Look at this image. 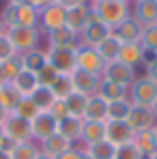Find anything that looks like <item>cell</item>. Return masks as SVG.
Returning a JSON list of instances; mask_svg holds the SVG:
<instances>
[{
	"label": "cell",
	"mask_w": 157,
	"mask_h": 159,
	"mask_svg": "<svg viewBox=\"0 0 157 159\" xmlns=\"http://www.w3.org/2000/svg\"><path fill=\"white\" fill-rule=\"evenodd\" d=\"M90 9L112 30L131 15V2H123V0H99V2H93Z\"/></svg>",
	"instance_id": "1"
},
{
	"label": "cell",
	"mask_w": 157,
	"mask_h": 159,
	"mask_svg": "<svg viewBox=\"0 0 157 159\" xmlns=\"http://www.w3.org/2000/svg\"><path fill=\"white\" fill-rule=\"evenodd\" d=\"M41 30L39 28H26V26H13L7 28V37L11 39L13 48L17 54H26L30 50H37L41 43Z\"/></svg>",
	"instance_id": "2"
},
{
	"label": "cell",
	"mask_w": 157,
	"mask_h": 159,
	"mask_svg": "<svg viewBox=\"0 0 157 159\" xmlns=\"http://www.w3.org/2000/svg\"><path fill=\"white\" fill-rule=\"evenodd\" d=\"M127 99L136 106H153L157 99V82L149 78V75H140L131 82V86L127 88Z\"/></svg>",
	"instance_id": "3"
},
{
	"label": "cell",
	"mask_w": 157,
	"mask_h": 159,
	"mask_svg": "<svg viewBox=\"0 0 157 159\" xmlns=\"http://www.w3.org/2000/svg\"><path fill=\"white\" fill-rule=\"evenodd\" d=\"M2 131L7 135L9 144H20V142H30L32 140V127H30V120L17 116V114H9L7 120L0 125Z\"/></svg>",
	"instance_id": "4"
},
{
	"label": "cell",
	"mask_w": 157,
	"mask_h": 159,
	"mask_svg": "<svg viewBox=\"0 0 157 159\" xmlns=\"http://www.w3.org/2000/svg\"><path fill=\"white\" fill-rule=\"evenodd\" d=\"M110 34H112V28L105 26L104 22L97 17V13L90 9V20H88V24L82 28V32H80V45L97 48L105 37H110Z\"/></svg>",
	"instance_id": "5"
},
{
	"label": "cell",
	"mask_w": 157,
	"mask_h": 159,
	"mask_svg": "<svg viewBox=\"0 0 157 159\" xmlns=\"http://www.w3.org/2000/svg\"><path fill=\"white\" fill-rule=\"evenodd\" d=\"M48 62L54 69H58V73H73L78 69L76 65V52L78 48H48Z\"/></svg>",
	"instance_id": "6"
},
{
	"label": "cell",
	"mask_w": 157,
	"mask_h": 159,
	"mask_svg": "<svg viewBox=\"0 0 157 159\" xmlns=\"http://www.w3.org/2000/svg\"><path fill=\"white\" fill-rule=\"evenodd\" d=\"M62 26H67V9H62L60 4L52 2L43 11H39V30L52 32Z\"/></svg>",
	"instance_id": "7"
},
{
	"label": "cell",
	"mask_w": 157,
	"mask_h": 159,
	"mask_svg": "<svg viewBox=\"0 0 157 159\" xmlns=\"http://www.w3.org/2000/svg\"><path fill=\"white\" fill-rule=\"evenodd\" d=\"M76 65L82 71L97 73V75H101L105 69V60L99 56V52L95 48H86V45H80L78 48V52H76Z\"/></svg>",
	"instance_id": "8"
},
{
	"label": "cell",
	"mask_w": 157,
	"mask_h": 159,
	"mask_svg": "<svg viewBox=\"0 0 157 159\" xmlns=\"http://www.w3.org/2000/svg\"><path fill=\"white\" fill-rule=\"evenodd\" d=\"M101 78L129 88L131 82L138 75H136V69L129 67V65H125L123 60H112V62H105V69H104V73H101Z\"/></svg>",
	"instance_id": "9"
},
{
	"label": "cell",
	"mask_w": 157,
	"mask_h": 159,
	"mask_svg": "<svg viewBox=\"0 0 157 159\" xmlns=\"http://www.w3.org/2000/svg\"><path fill=\"white\" fill-rule=\"evenodd\" d=\"M155 116H153V110L149 106H136V103H131V110L129 114H127V125H129L133 133L138 131H149V129H153V125H155Z\"/></svg>",
	"instance_id": "10"
},
{
	"label": "cell",
	"mask_w": 157,
	"mask_h": 159,
	"mask_svg": "<svg viewBox=\"0 0 157 159\" xmlns=\"http://www.w3.org/2000/svg\"><path fill=\"white\" fill-rule=\"evenodd\" d=\"M71 82H73L76 93H82V95H86V97H93V95L99 93L101 75L88 73V71H82V69H76V71L71 73Z\"/></svg>",
	"instance_id": "11"
},
{
	"label": "cell",
	"mask_w": 157,
	"mask_h": 159,
	"mask_svg": "<svg viewBox=\"0 0 157 159\" xmlns=\"http://www.w3.org/2000/svg\"><path fill=\"white\" fill-rule=\"evenodd\" d=\"M105 140L114 146L129 144L133 140V129L127 125V120H105Z\"/></svg>",
	"instance_id": "12"
},
{
	"label": "cell",
	"mask_w": 157,
	"mask_h": 159,
	"mask_svg": "<svg viewBox=\"0 0 157 159\" xmlns=\"http://www.w3.org/2000/svg\"><path fill=\"white\" fill-rule=\"evenodd\" d=\"M30 127H32V140H35V142H41V140L50 138L52 133H56L58 123L54 120V116L50 112H39V114L30 120Z\"/></svg>",
	"instance_id": "13"
},
{
	"label": "cell",
	"mask_w": 157,
	"mask_h": 159,
	"mask_svg": "<svg viewBox=\"0 0 157 159\" xmlns=\"http://www.w3.org/2000/svg\"><path fill=\"white\" fill-rule=\"evenodd\" d=\"M131 17H136L144 28L157 24V0H138V2H131Z\"/></svg>",
	"instance_id": "14"
},
{
	"label": "cell",
	"mask_w": 157,
	"mask_h": 159,
	"mask_svg": "<svg viewBox=\"0 0 157 159\" xmlns=\"http://www.w3.org/2000/svg\"><path fill=\"white\" fill-rule=\"evenodd\" d=\"M45 37H48V48H80V34L73 32L69 26L45 32Z\"/></svg>",
	"instance_id": "15"
},
{
	"label": "cell",
	"mask_w": 157,
	"mask_h": 159,
	"mask_svg": "<svg viewBox=\"0 0 157 159\" xmlns=\"http://www.w3.org/2000/svg\"><path fill=\"white\" fill-rule=\"evenodd\" d=\"M142 30L144 26L136 20V17H127L123 24H118V26L114 28V34L123 41V43H138L140 39H142Z\"/></svg>",
	"instance_id": "16"
},
{
	"label": "cell",
	"mask_w": 157,
	"mask_h": 159,
	"mask_svg": "<svg viewBox=\"0 0 157 159\" xmlns=\"http://www.w3.org/2000/svg\"><path fill=\"white\" fill-rule=\"evenodd\" d=\"M105 140V120H84L82 123V146H90L95 142Z\"/></svg>",
	"instance_id": "17"
},
{
	"label": "cell",
	"mask_w": 157,
	"mask_h": 159,
	"mask_svg": "<svg viewBox=\"0 0 157 159\" xmlns=\"http://www.w3.org/2000/svg\"><path fill=\"white\" fill-rule=\"evenodd\" d=\"M73 144L67 140V138H62L60 133L56 131V133H52L50 138H45V140H41L39 142V148H41V153L43 155H50V157H58V155H62L65 151H69Z\"/></svg>",
	"instance_id": "18"
},
{
	"label": "cell",
	"mask_w": 157,
	"mask_h": 159,
	"mask_svg": "<svg viewBox=\"0 0 157 159\" xmlns=\"http://www.w3.org/2000/svg\"><path fill=\"white\" fill-rule=\"evenodd\" d=\"M90 20V4H80V7H73V9H67V26L71 28L73 32H82V28L88 24Z\"/></svg>",
	"instance_id": "19"
},
{
	"label": "cell",
	"mask_w": 157,
	"mask_h": 159,
	"mask_svg": "<svg viewBox=\"0 0 157 159\" xmlns=\"http://www.w3.org/2000/svg\"><path fill=\"white\" fill-rule=\"evenodd\" d=\"M118 60H123L125 65H129V67L136 69L140 62H146V50L142 48L140 41H138V43H123Z\"/></svg>",
	"instance_id": "20"
},
{
	"label": "cell",
	"mask_w": 157,
	"mask_h": 159,
	"mask_svg": "<svg viewBox=\"0 0 157 159\" xmlns=\"http://www.w3.org/2000/svg\"><path fill=\"white\" fill-rule=\"evenodd\" d=\"M133 146L138 148V153L142 155V159H149L153 157L157 153V142H155V135H153V131L149 129V131H138L133 133Z\"/></svg>",
	"instance_id": "21"
},
{
	"label": "cell",
	"mask_w": 157,
	"mask_h": 159,
	"mask_svg": "<svg viewBox=\"0 0 157 159\" xmlns=\"http://www.w3.org/2000/svg\"><path fill=\"white\" fill-rule=\"evenodd\" d=\"M13 86H15V90L22 95V97H30L37 88H39V80H37V73H32V71H28V69H22L15 80L11 82Z\"/></svg>",
	"instance_id": "22"
},
{
	"label": "cell",
	"mask_w": 157,
	"mask_h": 159,
	"mask_svg": "<svg viewBox=\"0 0 157 159\" xmlns=\"http://www.w3.org/2000/svg\"><path fill=\"white\" fill-rule=\"evenodd\" d=\"M121 48H123V41H121V39L114 34V30H112V34L105 37L95 50L99 52V56L104 58L105 62H112V60H118V56H121Z\"/></svg>",
	"instance_id": "23"
},
{
	"label": "cell",
	"mask_w": 157,
	"mask_h": 159,
	"mask_svg": "<svg viewBox=\"0 0 157 159\" xmlns=\"http://www.w3.org/2000/svg\"><path fill=\"white\" fill-rule=\"evenodd\" d=\"M15 26L39 28V11L24 4V2H15Z\"/></svg>",
	"instance_id": "24"
},
{
	"label": "cell",
	"mask_w": 157,
	"mask_h": 159,
	"mask_svg": "<svg viewBox=\"0 0 157 159\" xmlns=\"http://www.w3.org/2000/svg\"><path fill=\"white\" fill-rule=\"evenodd\" d=\"M84 120H108V101H105L101 95L88 97L86 112H84Z\"/></svg>",
	"instance_id": "25"
},
{
	"label": "cell",
	"mask_w": 157,
	"mask_h": 159,
	"mask_svg": "<svg viewBox=\"0 0 157 159\" xmlns=\"http://www.w3.org/2000/svg\"><path fill=\"white\" fill-rule=\"evenodd\" d=\"M82 123L84 118H76V116H67L58 123V129L56 131L60 133L62 138H67L71 144L80 142V135H82Z\"/></svg>",
	"instance_id": "26"
},
{
	"label": "cell",
	"mask_w": 157,
	"mask_h": 159,
	"mask_svg": "<svg viewBox=\"0 0 157 159\" xmlns=\"http://www.w3.org/2000/svg\"><path fill=\"white\" fill-rule=\"evenodd\" d=\"M86 157L90 159H114L116 157V146L108 140H101V142H95L90 146H82Z\"/></svg>",
	"instance_id": "27"
},
{
	"label": "cell",
	"mask_w": 157,
	"mask_h": 159,
	"mask_svg": "<svg viewBox=\"0 0 157 159\" xmlns=\"http://www.w3.org/2000/svg\"><path fill=\"white\" fill-rule=\"evenodd\" d=\"M127 86H121L116 82H110V80L101 78V86H99V93L105 101H118V99H127Z\"/></svg>",
	"instance_id": "28"
},
{
	"label": "cell",
	"mask_w": 157,
	"mask_h": 159,
	"mask_svg": "<svg viewBox=\"0 0 157 159\" xmlns=\"http://www.w3.org/2000/svg\"><path fill=\"white\" fill-rule=\"evenodd\" d=\"M11 159H37L41 148H39V142L30 140V142H20V144H13L9 148Z\"/></svg>",
	"instance_id": "29"
},
{
	"label": "cell",
	"mask_w": 157,
	"mask_h": 159,
	"mask_svg": "<svg viewBox=\"0 0 157 159\" xmlns=\"http://www.w3.org/2000/svg\"><path fill=\"white\" fill-rule=\"evenodd\" d=\"M20 56H22V65H24V69L32 71V73H37V71L48 62V52L41 50V48L30 50V52H26V54H20Z\"/></svg>",
	"instance_id": "30"
},
{
	"label": "cell",
	"mask_w": 157,
	"mask_h": 159,
	"mask_svg": "<svg viewBox=\"0 0 157 159\" xmlns=\"http://www.w3.org/2000/svg\"><path fill=\"white\" fill-rule=\"evenodd\" d=\"M20 99H22V95L15 90L13 84H9V82H2L0 84V106L4 107L9 114L15 110V106L20 103Z\"/></svg>",
	"instance_id": "31"
},
{
	"label": "cell",
	"mask_w": 157,
	"mask_h": 159,
	"mask_svg": "<svg viewBox=\"0 0 157 159\" xmlns=\"http://www.w3.org/2000/svg\"><path fill=\"white\" fill-rule=\"evenodd\" d=\"M22 69H24V65H22V56L20 54L9 58V60H4V62H0V82H9L11 84Z\"/></svg>",
	"instance_id": "32"
},
{
	"label": "cell",
	"mask_w": 157,
	"mask_h": 159,
	"mask_svg": "<svg viewBox=\"0 0 157 159\" xmlns=\"http://www.w3.org/2000/svg\"><path fill=\"white\" fill-rule=\"evenodd\" d=\"M65 103H67V110H69V114H71V116H76V118H84L88 97H86V95H82V93H71V95L65 99Z\"/></svg>",
	"instance_id": "33"
},
{
	"label": "cell",
	"mask_w": 157,
	"mask_h": 159,
	"mask_svg": "<svg viewBox=\"0 0 157 159\" xmlns=\"http://www.w3.org/2000/svg\"><path fill=\"white\" fill-rule=\"evenodd\" d=\"M129 110H131V101L129 99L108 101V120H127Z\"/></svg>",
	"instance_id": "34"
},
{
	"label": "cell",
	"mask_w": 157,
	"mask_h": 159,
	"mask_svg": "<svg viewBox=\"0 0 157 159\" xmlns=\"http://www.w3.org/2000/svg\"><path fill=\"white\" fill-rule=\"evenodd\" d=\"M50 88H52V93H54V97H56V99H67L71 93H76L73 82H71V75H69V73H60L58 80L54 82Z\"/></svg>",
	"instance_id": "35"
},
{
	"label": "cell",
	"mask_w": 157,
	"mask_h": 159,
	"mask_svg": "<svg viewBox=\"0 0 157 159\" xmlns=\"http://www.w3.org/2000/svg\"><path fill=\"white\" fill-rule=\"evenodd\" d=\"M30 99L35 101V106L39 107L41 112H48L50 106L56 101V97H54V93H52V88H50V86H39V88L30 95Z\"/></svg>",
	"instance_id": "36"
},
{
	"label": "cell",
	"mask_w": 157,
	"mask_h": 159,
	"mask_svg": "<svg viewBox=\"0 0 157 159\" xmlns=\"http://www.w3.org/2000/svg\"><path fill=\"white\" fill-rule=\"evenodd\" d=\"M39 112H41V110L35 106V101H32L30 97H22L20 103L15 106V110H13L11 114H17V116H22V118H26V120H32Z\"/></svg>",
	"instance_id": "37"
},
{
	"label": "cell",
	"mask_w": 157,
	"mask_h": 159,
	"mask_svg": "<svg viewBox=\"0 0 157 159\" xmlns=\"http://www.w3.org/2000/svg\"><path fill=\"white\" fill-rule=\"evenodd\" d=\"M142 48L146 50V54H157V24L153 26H146L142 30V39H140Z\"/></svg>",
	"instance_id": "38"
},
{
	"label": "cell",
	"mask_w": 157,
	"mask_h": 159,
	"mask_svg": "<svg viewBox=\"0 0 157 159\" xmlns=\"http://www.w3.org/2000/svg\"><path fill=\"white\" fill-rule=\"evenodd\" d=\"M58 69H54L50 62H45L39 71H37V80H39V86H52L54 82L58 80Z\"/></svg>",
	"instance_id": "39"
},
{
	"label": "cell",
	"mask_w": 157,
	"mask_h": 159,
	"mask_svg": "<svg viewBox=\"0 0 157 159\" xmlns=\"http://www.w3.org/2000/svg\"><path fill=\"white\" fill-rule=\"evenodd\" d=\"M13 56H17V52H15L11 39H9L7 32H4V34H0V62H4V60H9V58H13Z\"/></svg>",
	"instance_id": "40"
},
{
	"label": "cell",
	"mask_w": 157,
	"mask_h": 159,
	"mask_svg": "<svg viewBox=\"0 0 157 159\" xmlns=\"http://www.w3.org/2000/svg\"><path fill=\"white\" fill-rule=\"evenodd\" d=\"M50 114L54 116V120L56 123H60L62 118H67V116H71L69 114V110H67V103H65V99H56L52 106H50V110H48Z\"/></svg>",
	"instance_id": "41"
},
{
	"label": "cell",
	"mask_w": 157,
	"mask_h": 159,
	"mask_svg": "<svg viewBox=\"0 0 157 159\" xmlns=\"http://www.w3.org/2000/svg\"><path fill=\"white\" fill-rule=\"evenodd\" d=\"M114 159H142V155L138 153V148L133 146V142H129V144L116 146V157Z\"/></svg>",
	"instance_id": "42"
},
{
	"label": "cell",
	"mask_w": 157,
	"mask_h": 159,
	"mask_svg": "<svg viewBox=\"0 0 157 159\" xmlns=\"http://www.w3.org/2000/svg\"><path fill=\"white\" fill-rule=\"evenodd\" d=\"M144 69H146V73L144 75H149V78L157 82V58L153 54H146V62H144Z\"/></svg>",
	"instance_id": "43"
},
{
	"label": "cell",
	"mask_w": 157,
	"mask_h": 159,
	"mask_svg": "<svg viewBox=\"0 0 157 159\" xmlns=\"http://www.w3.org/2000/svg\"><path fill=\"white\" fill-rule=\"evenodd\" d=\"M56 159H86V153H84V148L82 146H71L69 151H65L62 155H58Z\"/></svg>",
	"instance_id": "44"
},
{
	"label": "cell",
	"mask_w": 157,
	"mask_h": 159,
	"mask_svg": "<svg viewBox=\"0 0 157 159\" xmlns=\"http://www.w3.org/2000/svg\"><path fill=\"white\" fill-rule=\"evenodd\" d=\"M15 2H24V4H28V7L37 9V11H43L48 4H52L54 0H15Z\"/></svg>",
	"instance_id": "45"
},
{
	"label": "cell",
	"mask_w": 157,
	"mask_h": 159,
	"mask_svg": "<svg viewBox=\"0 0 157 159\" xmlns=\"http://www.w3.org/2000/svg\"><path fill=\"white\" fill-rule=\"evenodd\" d=\"M56 4H60L62 9H73V7H80V4H86L88 0H54Z\"/></svg>",
	"instance_id": "46"
},
{
	"label": "cell",
	"mask_w": 157,
	"mask_h": 159,
	"mask_svg": "<svg viewBox=\"0 0 157 159\" xmlns=\"http://www.w3.org/2000/svg\"><path fill=\"white\" fill-rule=\"evenodd\" d=\"M0 148H11V144H9L7 135H4V131H2V127H0Z\"/></svg>",
	"instance_id": "47"
},
{
	"label": "cell",
	"mask_w": 157,
	"mask_h": 159,
	"mask_svg": "<svg viewBox=\"0 0 157 159\" xmlns=\"http://www.w3.org/2000/svg\"><path fill=\"white\" fill-rule=\"evenodd\" d=\"M7 116H9V112H7V110H4V107L0 106V125H2V123H4V120H7Z\"/></svg>",
	"instance_id": "48"
},
{
	"label": "cell",
	"mask_w": 157,
	"mask_h": 159,
	"mask_svg": "<svg viewBox=\"0 0 157 159\" xmlns=\"http://www.w3.org/2000/svg\"><path fill=\"white\" fill-rule=\"evenodd\" d=\"M0 159H11V153H9V148H0Z\"/></svg>",
	"instance_id": "49"
},
{
	"label": "cell",
	"mask_w": 157,
	"mask_h": 159,
	"mask_svg": "<svg viewBox=\"0 0 157 159\" xmlns=\"http://www.w3.org/2000/svg\"><path fill=\"white\" fill-rule=\"evenodd\" d=\"M7 32V26H4V22H2V17H0V34H4Z\"/></svg>",
	"instance_id": "50"
},
{
	"label": "cell",
	"mask_w": 157,
	"mask_h": 159,
	"mask_svg": "<svg viewBox=\"0 0 157 159\" xmlns=\"http://www.w3.org/2000/svg\"><path fill=\"white\" fill-rule=\"evenodd\" d=\"M151 110H153V116H155V120H157V99H155V103L151 106Z\"/></svg>",
	"instance_id": "51"
},
{
	"label": "cell",
	"mask_w": 157,
	"mask_h": 159,
	"mask_svg": "<svg viewBox=\"0 0 157 159\" xmlns=\"http://www.w3.org/2000/svg\"><path fill=\"white\" fill-rule=\"evenodd\" d=\"M37 159H54V157H50V155H43V153H39V157Z\"/></svg>",
	"instance_id": "52"
},
{
	"label": "cell",
	"mask_w": 157,
	"mask_h": 159,
	"mask_svg": "<svg viewBox=\"0 0 157 159\" xmlns=\"http://www.w3.org/2000/svg\"><path fill=\"white\" fill-rule=\"evenodd\" d=\"M151 131H153V135H155V142H157V123L153 125V129H151Z\"/></svg>",
	"instance_id": "53"
},
{
	"label": "cell",
	"mask_w": 157,
	"mask_h": 159,
	"mask_svg": "<svg viewBox=\"0 0 157 159\" xmlns=\"http://www.w3.org/2000/svg\"><path fill=\"white\" fill-rule=\"evenodd\" d=\"M93 2H99V0H88V4H93Z\"/></svg>",
	"instance_id": "54"
},
{
	"label": "cell",
	"mask_w": 157,
	"mask_h": 159,
	"mask_svg": "<svg viewBox=\"0 0 157 159\" xmlns=\"http://www.w3.org/2000/svg\"><path fill=\"white\" fill-rule=\"evenodd\" d=\"M149 159H157V153H155V155H153V157H149Z\"/></svg>",
	"instance_id": "55"
},
{
	"label": "cell",
	"mask_w": 157,
	"mask_h": 159,
	"mask_svg": "<svg viewBox=\"0 0 157 159\" xmlns=\"http://www.w3.org/2000/svg\"><path fill=\"white\" fill-rule=\"evenodd\" d=\"M123 2H131V0H123Z\"/></svg>",
	"instance_id": "56"
},
{
	"label": "cell",
	"mask_w": 157,
	"mask_h": 159,
	"mask_svg": "<svg viewBox=\"0 0 157 159\" xmlns=\"http://www.w3.org/2000/svg\"><path fill=\"white\" fill-rule=\"evenodd\" d=\"M131 2H138V0H131Z\"/></svg>",
	"instance_id": "57"
},
{
	"label": "cell",
	"mask_w": 157,
	"mask_h": 159,
	"mask_svg": "<svg viewBox=\"0 0 157 159\" xmlns=\"http://www.w3.org/2000/svg\"><path fill=\"white\" fill-rule=\"evenodd\" d=\"M86 159H90V157H86Z\"/></svg>",
	"instance_id": "58"
},
{
	"label": "cell",
	"mask_w": 157,
	"mask_h": 159,
	"mask_svg": "<svg viewBox=\"0 0 157 159\" xmlns=\"http://www.w3.org/2000/svg\"><path fill=\"white\" fill-rule=\"evenodd\" d=\"M0 84H2V82H0Z\"/></svg>",
	"instance_id": "59"
}]
</instances>
